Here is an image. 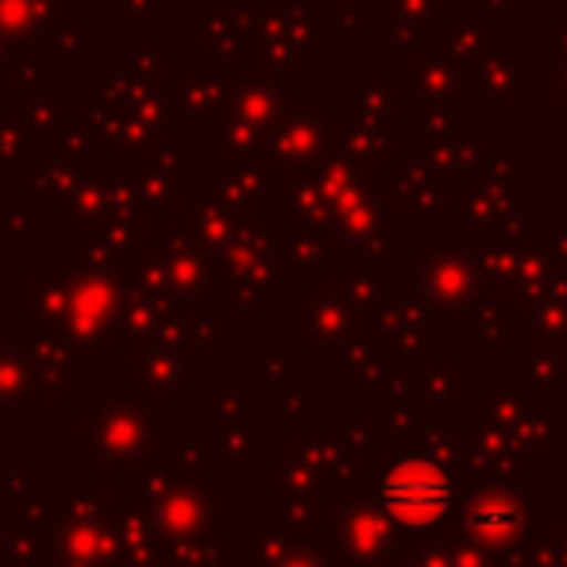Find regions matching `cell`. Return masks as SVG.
Segmentation results:
<instances>
[{"label":"cell","instance_id":"obj_8","mask_svg":"<svg viewBox=\"0 0 567 567\" xmlns=\"http://www.w3.org/2000/svg\"><path fill=\"white\" fill-rule=\"evenodd\" d=\"M449 0H379V31H390L405 51H417L429 23H436Z\"/></svg>","mask_w":567,"mask_h":567},{"label":"cell","instance_id":"obj_5","mask_svg":"<svg viewBox=\"0 0 567 567\" xmlns=\"http://www.w3.org/2000/svg\"><path fill=\"white\" fill-rule=\"evenodd\" d=\"M463 135V113L460 109H417L413 105V127H410V158L441 174L444 182L452 178L455 155H460ZM452 186V182H449Z\"/></svg>","mask_w":567,"mask_h":567},{"label":"cell","instance_id":"obj_10","mask_svg":"<svg viewBox=\"0 0 567 567\" xmlns=\"http://www.w3.org/2000/svg\"><path fill=\"white\" fill-rule=\"evenodd\" d=\"M475 4H478V16H483V20H494V23L517 12V0H475Z\"/></svg>","mask_w":567,"mask_h":567},{"label":"cell","instance_id":"obj_2","mask_svg":"<svg viewBox=\"0 0 567 567\" xmlns=\"http://www.w3.org/2000/svg\"><path fill=\"white\" fill-rule=\"evenodd\" d=\"M386 194L394 197L402 209H410V217L417 225H449L460 220V189L449 186L441 174H433L429 166L405 158H386Z\"/></svg>","mask_w":567,"mask_h":567},{"label":"cell","instance_id":"obj_7","mask_svg":"<svg viewBox=\"0 0 567 567\" xmlns=\"http://www.w3.org/2000/svg\"><path fill=\"white\" fill-rule=\"evenodd\" d=\"M405 74H410V101L417 109H460L463 113L467 105L463 74L449 59H441L436 51H413Z\"/></svg>","mask_w":567,"mask_h":567},{"label":"cell","instance_id":"obj_4","mask_svg":"<svg viewBox=\"0 0 567 567\" xmlns=\"http://www.w3.org/2000/svg\"><path fill=\"white\" fill-rule=\"evenodd\" d=\"M463 74L467 101H533V54L529 51H491L486 59L471 62Z\"/></svg>","mask_w":567,"mask_h":567},{"label":"cell","instance_id":"obj_3","mask_svg":"<svg viewBox=\"0 0 567 567\" xmlns=\"http://www.w3.org/2000/svg\"><path fill=\"white\" fill-rule=\"evenodd\" d=\"M514 158L502 155L498 163H494L491 174H483L478 182H471V186L460 189V213L463 217H471L475 225H486V228H509L514 225V217H529L533 209V194H522V189L514 186Z\"/></svg>","mask_w":567,"mask_h":567},{"label":"cell","instance_id":"obj_9","mask_svg":"<svg viewBox=\"0 0 567 567\" xmlns=\"http://www.w3.org/2000/svg\"><path fill=\"white\" fill-rule=\"evenodd\" d=\"M548 35H553V70H556L553 101L567 109V16H556Z\"/></svg>","mask_w":567,"mask_h":567},{"label":"cell","instance_id":"obj_1","mask_svg":"<svg viewBox=\"0 0 567 567\" xmlns=\"http://www.w3.org/2000/svg\"><path fill=\"white\" fill-rule=\"evenodd\" d=\"M382 498H386L390 514L405 525H433L444 517L452 502V483L444 478V471H436L433 463L405 460L382 478Z\"/></svg>","mask_w":567,"mask_h":567},{"label":"cell","instance_id":"obj_6","mask_svg":"<svg viewBox=\"0 0 567 567\" xmlns=\"http://www.w3.org/2000/svg\"><path fill=\"white\" fill-rule=\"evenodd\" d=\"M417 51H436L441 59H449L452 66H471V62L486 59L491 51H498V23L494 20H463V16H441L436 23H429L421 35Z\"/></svg>","mask_w":567,"mask_h":567}]
</instances>
